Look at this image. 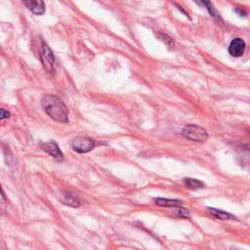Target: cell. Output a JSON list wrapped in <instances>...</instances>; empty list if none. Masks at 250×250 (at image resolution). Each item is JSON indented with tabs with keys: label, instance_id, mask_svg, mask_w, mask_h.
Instances as JSON below:
<instances>
[{
	"label": "cell",
	"instance_id": "3957f363",
	"mask_svg": "<svg viewBox=\"0 0 250 250\" xmlns=\"http://www.w3.org/2000/svg\"><path fill=\"white\" fill-rule=\"evenodd\" d=\"M71 147L75 152L87 153L95 147V141L87 136H78L72 140Z\"/></svg>",
	"mask_w": 250,
	"mask_h": 250
},
{
	"label": "cell",
	"instance_id": "5b68a950",
	"mask_svg": "<svg viewBox=\"0 0 250 250\" xmlns=\"http://www.w3.org/2000/svg\"><path fill=\"white\" fill-rule=\"evenodd\" d=\"M44 151H46L48 154H50L53 158H55L58 161H62L63 159V153L61 151L60 146L55 141H49L47 143H43L41 145Z\"/></svg>",
	"mask_w": 250,
	"mask_h": 250
},
{
	"label": "cell",
	"instance_id": "4fadbf2b",
	"mask_svg": "<svg viewBox=\"0 0 250 250\" xmlns=\"http://www.w3.org/2000/svg\"><path fill=\"white\" fill-rule=\"evenodd\" d=\"M202 4H204L205 6H206V8H207V10H208V12H209V14L213 17V18H215V19H218V20H220L221 19V17H220V14L216 11V9L213 7V5H212V3L211 2H206V1H203L202 2Z\"/></svg>",
	"mask_w": 250,
	"mask_h": 250
},
{
	"label": "cell",
	"instance_id": "6da1fadb",
	"mask_svg": "<svg viewBox=\"0 0 250 250\" xmlns=\"http://www.w3.org/2000/svg\"><path fill=\"white\" fill-rule=\"evenodd\" d=\"M41 103L45 112L52 119L62 123H66L68 121V110L59 97L52 94H45Z\"/></svg>",
	"mask_w": 250,
	"mask_h": 250
},
{
	"label": "cell",
	"instance_id": "277c9868",
	"mask_svg": "<svg viewBox=\"0 0 250 250\" xmlns=\"http://www.w3.org/2000/svg\"><path fill=\"white\" fill-rule=\"evenodd\" d=\"M41 62L44 67V69L47 72H52L54 70V65H55V58L53 55L52 50L50 47L43 41L42 42V47H41Z\"/></svg>",
	"mask_w": 250,
	"mask_h": 250
},
{
	"label": "cell",
	"instance_id": "7a4b0ae2",
	"mask_svg": "<svg viewBox=\"0 0 250 250\" xmlns=\"http://www.w3.org/2000/svg\"><path fill=\"white\" fill-rule=\"evenodd\" d=\"M182 134L186 139L194 142H203L208 138V133L206 130L194 124L186 125L182 131Z\"/></svg>",
	"mask_w": 250,
	"mask_h": 250
},
{
	"label": "cell",
	"instance_id": "8992f818",
	"mask_svg": "<svg viewBox=\"0 0 250 250\" xmlns=\"http://www.w3.org/2000/svg\"><path fill=\"white\" fill-rule=\"evenodd\" d=\"M246 44L243 39L237 37L231 40V42L229 45V53L235 58H239L244 54Z\"/></svg>",
	"mask_w": 250,
	"mask_h": 250
},
{
	"label": "cell",
	"instance_id": "ba28073f",
	"mask_svg": "<svg viewBox=\"0 0 250 250\" xmlns=\"http://www.w3.org/2000/svg\"><path fill=\"white\" fill-rule=\"evenodd\" d=\"M208 211L209 213L215 217L216 219H219V220H222V221H226V220H234L235 217L230 214V213H228V212H225V211H222V210H218V209H215V208H208Z\"/></svg>",
	"mask_w": 250,
	"mask_h": 250
},
{
	"label": "cell",
	"instance_id": "52a82bcc",
	"mask_svg": "<svg viewBox=\"0 0 250 250\" xmlns=\"http://www.w3.org/2000/svg\"><path fill=\"white\" fill-rule=\"evenodd\" d=\"M23 5L28 8L29 11H31L35 15H42L45 13V4L43 1H33V0H28V1H23Z\"/></svg>",
	"mask_w": 250,
	"mask_h": 250
},
{
	"label": "cell",
	"instance_id": "9c48e42d",
	"mask_svg": "<svg viewBox=\"0 0 250 250\" xmlns=\"http://www.w3.org/2000/svg\"><path fill=\"white\" fill-rule=\"evenodd\" d=\"M154 202L158 206L162 207H178L181 205L182 201L178 199H168V198H154Z\"/></svg>",
	"mask_w": 250,
	"mask_h": 250
},
{
	"label": "cell",
	"instance_id": "8fae6325",
	"mask_svg": "<svg viewBox=\"0 0 250 250\" xmlns=\"http://www.w3.org/2000/svg\"><path fill=\"white\" fill-rule=\"evenodd\" d=\"M184 181H185L186 186L191 189H197V188H201L204 187V183L199 180H196V179L186 178Z\"/></svg>",
	"mask_w": 250,
	"mask_h": 250
},
{
	"label": "cell",
	"instance_id": "5bb4252c",
	"mask_svg": "<svg viewBox=\"0 0 250 250\" xmlns=\"http://www.w3.org/2000/svg\"><path fill=\"white\" fill-rule=\"evenodd\" d=\"M176 213L181 218H188L189 217V211L188 209L184 208V207L178 206V208L176 210Z\"/></svg>",
	"mask_w": 250,
	"mask_h": 250
},
{
	"label": "cell",
	"instance_id": "2e32d148",
	"mask_svg": "<svg viewBox=\"0 0 250 250\" xmlns=\"http://www.w3.org/2000/svg\"><path fill=\"white\" fill-rule=\"evenodd\" d=\"M11 116V113L10 111L4 109V108H0V120H3V119H7Z\"/></svg>",
	"mask_w": 250,
	"mask_h": 250
},
{
	"label": "cell",
	"instance_id": "7c38bea8",
	"mask_svg": "<svg viewBox=\"0 0 250 250\" xmlns=\"http://www.w3.org/2000/svg\"><path fill=\"white\" fill-rule=\"evenodd\" d=\"M6 210H7V201L5 198V194L0 186V216L4 215L6 213Z\"/></svg>",
	"mask_w": 250,
	"mask_h": 250
},
{
	"label": "cell",
	"instance_id": "30bf717a",
	"mask_svg": "<svg viewBox=\"0 0 250 250\" xmlns=\"http://www.w3.org/2000/svg\"><path fill=\"white\" fill-rule=\"evenodd\" d=\"M62 201H63L64 204H66L68 206H71V207H78L80 205V201H79L78 197L70 191H66L63 194Z\"/></svg>",
	"mask_w": 250,
	"mask_h": 250
},
{
	"label": "cell",
	"instance_id": "9a60e30c",
	"mask_svg": "<svg viewBox=\"0 0 250 250\" xmlns=\"http://www.w3.org/2000/svg\"><path fill=\"white\" fill-rule=\"evenodd\" d=\"M159 36H160V38H161L163 41H165V42L167 43L168 46H170V47H173V46H174V41L172 40V38H170L169 36H167L166 34H163V33H160Z\"/></svg>",
	"mask_w": 250,
	"mask_h": 250
}]
</instances>
